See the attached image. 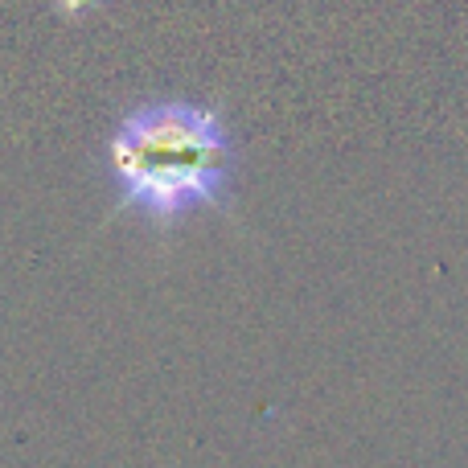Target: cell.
Returning a JSON list of instances; mask_svg holds the SVG:
<instances>
[{"label":"cell","instance_id":"2","mask_svg":"<svg viewBox=\"0 0 468 468\" xmlns=\"http://www.w3.org/2000/svg\"><path fill=\"white\" fill-rule=\"evenodd\" d=\"M49 5H54V13H58V16L74 21V16H82V13H90V8H99L103 0H49Z\"/></svg>","mask_w":468,"mask_h":468},{"label":"cell","instance_id":"1","mask_svg":"<svg viewBox=\"0 0 468 468\" xmlns=\"http://www.w3.org/2000/svg\"><path fill=\"white\" fill-rule=\"evenodd\" d=\"M107 165L123 210H136L153 227H173L230 197L234 144L214 107L148 99L115 123Z\"/></svg>","mask_w":468,"mask_h":468}]
</instances>
